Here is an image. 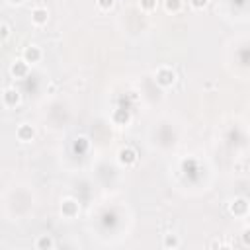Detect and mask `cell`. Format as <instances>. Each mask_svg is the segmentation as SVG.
<instances>
[{
    "label": "cell",
    "instance_id": "obj_18",
    "mask_svg": "<svg viewBox=\"0 0 250 250\" xmlns=\"http://www.w3.org/2000/svg\"><path fill=\"white\" fill-rule=\"evenodd\" d=\"M0 32H2V41H6V39L10 37V26H8L6 22L0 24Z\"/></svg>",
    "mask_w": 250,
    "mask_h": 250
},
{
    "label": "cell",
    "instance_id": "obj_20",
    "mask_svg": "<svg viewBox=\"0 0 250 250\" xmlns=\"http://www.w3.org/2000/svg\"><path fill=\"white\" fill-rule=\"evenodd\" d=\"M8 2H10V4H14V6H16V4H22V2H26V0H8Z\"/></svg>",
    "mask_w": 250,
    "mask_h": 250
},
{
    "label": "cell",
    "instance_id": "obj_13",
    "mask_svg": "<svg viewBox=\"0 0 250 250\" xmlns=\"http://www.w3.org/2000/svg\"><path fill=\"white\" fill-rule=\"evenodd\" d=\"M164 10L170 12V14H176L182 10V0H164Z\"/></svg>",
    "mask_w": 250,
    "mask_h": 250
},
{
    "label": "cell",
    "instance_id": "obj_15",
    "mask_svg": "<svg viewBox=\"0 0 250 250\" xmlns=\"http://www.w3.org/2000/svg\"><path fill=\"white\" fill-rule=\"evenodd\" d=\"M139 6L143 12H154L158 6V0H139Z\"/></svg>",
    "mask_w": 250,
    "mask_h": 250
},
{
    "label": "cell",
    "instance_id": "obj_9",
    "mask_svg": "<svg viewBox=\"0 0 250 250\" xmlns=\"http://www.w3.org/2000/svg\"><path fill=\"white\" fill-rule=\"evenodd\" d=\"M32 22H33L35 26H45V24L49 22V10L43 8V6H35V8L32 10Z\"/></svg>",
    "mask_w": 250,
    "mask_h": 250
},
{
    "label": "cell",
    "instance_id": "obj_17",
    "mask_svg": "<svg viewBox=\"0 0 250 250\" xmlns=\"http://www.w3.org/2000/svg\"><path fill=\"white\" fill-rule=\"evenodd\" d=\"M207 2H209V0H190L192 8H196V10H203L207 6Z\"/></svg>",
    "mask_w": 250,
    "mask_h": 250
},
{
    "label": "cell",
    "instance_id": "obj_2",
    "mask_svg": "<svg viewBox=\"0 0 250 250\" xmlns=\"http://www.w3.org/2000/svg\"><path fill=\"white\" fill-rule=\"evenodd\" d=\"M78 213H80V203H78L74 198L63 200V203H61V215H63L65 219H74Z\"/></svg>",
    "mask_w": 250,
    "mask_h": 250
},
{
    "label": "cell",
    "instance_id": "obj_12",
    "mask_svg": "<svg viewBox=\"0 0 250 250\" xmlns=\"http://www.w3.org/2000/svg\"><path fill=\"white\" fill-rule=\"evenodd\" d=\"M88 145H90V143H88L86 137H78V139L72 143V150L78 152V154H82V152H86V150H88Z\"/></svg>",
    "mask_w": 250,
    "mask_h": 250
},
{
    "label": "cell",
    "instance_id": "obj_8",
    "mask_svg": "<svg viewBox=\"0 0 250 250\" xmlns=\"http://www.w3.org/2000/svg\"><path fill=\"white\" fill-rule=\"evenodd\" d=\"M20 98L22 96L16 88H4V92H2V102L6 108H16L20 104Z\"/></svg>",
    "mask_w": 250,
    "mask_h": 250
},
{
    "label": "cell",
    "instance_id": "obj_16",
    "mask_svg": "<svg viewBox=\"0 0 250 250\" xmlns=\"http://www.w3.org/2000/svg\"><path fill=\"white\" fill-rule=\"evenodd\" d=\"M96 4H98V8H100V10L108 12V10H112V8H114L116 0H96Z\"/></svg>",
    "mask_w": 250,
    "mask_h": 250
},
{
    "label": "cell",
    "instance_id": "obj_5",
    "mask_svg": "<svg viewBox=\"0 0 250 250\" xmlns=\"http://www.w3.org/2000/svg\"><path fill=\"white\" fill-rule=\"evenodd\" d=\"M16 137H18V141H22V143H32V141L35 139V129H33V125H30V123L18 125Z\"/></svg>",
    "mask_w": 250,
    "mask_h": 250
},
{
    "label": "cell",
    "instance_id": "obj_10",
    "mask_svg": "<svg viewBox=\"0 0 250 250\" xmlns=\"http://www.w3.org/2000/svg\"><path fill=\"white\" fill-rule=\"evenodd\" d=\"M112 121H114L116 125H127V123L131 121V114H129V110H123V108L114 110V112H112Z\"/></svg>",
    "mask_w": 250,
    "mask_h": 250
},
{
    "label": "cell",
    "instance_id": "obj_4",
    "mask_svg": "<svg viewBox=\"0 0 250 250\" xmlns=\"http://www.w3.org/2000/svg\"><path fill=\"white\" fill-rule=\"evenodd\" d=\"M10 74L14 78H26L30 74V63L26 59H16L12 65H10Z\"/></svg>",
    "mask_w": 250,
    "mask_h": 250
},
{
    "label": "cell",
    "instance_id": "obj_3",
    "mask_svg": "<svg viewBox=\"0 0 250 250\" xmlns=\"http://www.w3.org/2000/svg\"><path fill=\"white\" fill-rule=\"evenodd\" d=\"M137 150L133 149V147H123V149H119V152H117V160H119V164L121 166H133L135 162H137Z\"/></svg>",
    "mask_w": 250,
    "mask_h": 250
},
{
    "label": "cell",
    "instance_id": "obj_7",
    "mask_svg": "<svg viewBox=\"0 0 250 250\" xmlns=\"http://www.w3.org/2000/svg\"><path fill=\"white\" fill-rule=\"evenodd\" d=\"M229 211L234 215V217H244L248 213V201L244 198H234L229 205Z\"/></svg>",
    "mask_w": 250,
    "mask_h": 250
},
{
    "label": "cell",
    "instance_id": "obj_6",
    "mask_svg": "<svg viewBox=\"0 0 250 250\" xmlns=\"http://www.w3.org/2000/svg\"><path fill=\"white\" fill-rule=\"evenodd\" d=\"M41 57H43V51H41V47H39V45H28V47L24 49V55H22V59H26L30 65L39 63V61H41Z\"/></svg>",
    "mask_w": 250,
    "mask_h": 250
},
{
    "label": "cell",
    "instance_id": "obj_11",
    "mask_svg": "<svg viewBox=\"0 0 250 250\" xmlns=\"http://www.w3.org/2000/svg\"><path fill=\"white\" fill-rule=\"evenodd\" d=\"M35 248H37V250H51V248H55L53 236H51V234H41V236H37Z\"/></svg>",
    "mask_w": 250,
    "mask_h": 250
},
{
    "label": "cell",
    "instance_id": "obj_1",
    "mask_svg": "<svg viewBox=\"0 0 250 250\" xmlns=\"http://www.w3.org/2000/svg\"><path fill=\"white\" fill-rule=\"evenodd\" d=\"M176 72L170 68V67H160V68H156V72H154V80H156V84L158 86H162V88H170L174 82H176Z\"/></svg>",
    "mask_w": 250,
    "mask_h": 250
},
{
    "label": "cell",
    "instance_id": "obj_14",
    "mask_svg": "<svg viewBox=\"0 0 250 250\" xmlns=\"http://www.w3.org/2000/svg\"><path fill=\"white\" fill-rule=\"evenodd\" d=\"M162 246H164V248H178V246H180V238H178L176 234H164Z\"/></svg>",
    "mask_w": 250,
    "mask_h": 250
},
{
    "label": "cell",
    "instance_id": "obj_19",
    "mask_svg": "<svg viewBox=\"0 0 250 250\" xmlns=\"http://www.w3.org/2000/svg\"><path fill=\"white\" fill-rule=\"evenodd\" d=\"M240 236H242V242H244L246 246H250V227H246V229L242 231V234H240Z\"/></svg>",
    "mask_w": 250,
    "mask_h": 250
}]
</instances>
